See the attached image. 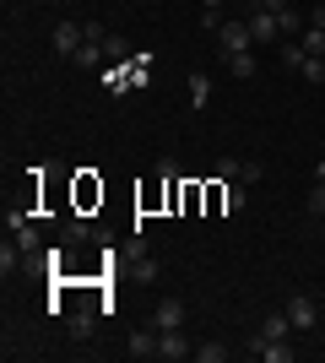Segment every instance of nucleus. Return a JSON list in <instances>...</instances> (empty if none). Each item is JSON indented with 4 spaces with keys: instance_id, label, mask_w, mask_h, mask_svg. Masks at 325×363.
I'll list each match as a JSON object with an SVG mask.
<instances>
[{
    "instance_id": "18",
    "label": "nucleus",
    "mask_w": 325,
    "mask_h": 363,
    "mask_svg": "<svg viewBox=\"0 0 325 363\" xmlns=\"http://www.w3.org/2000/svg\"><path fill=\"white\" fill-rule=\"evenodd\" d=\"M98 60H103V44H81V55H76L81 71H98Z\"/></svg>"
},
{
    "instance_id": "13",
    "label": "nucleus",
    "mask_w": 325,
    "mask_h": 363,
    "mask_svg": "<svg viewBox=\"0 0 325 363\" xmlns=\"http://www.w3.org/2000/svg\"><path fill=\"white\" fill-rule=\"evenodd\" d=\"M298 44L309 49V55H325V28H314V22H309V28L298 33Z\"/></svg>"
},
{
    "instance_id": "2",
    "label": "nucleus",
    "mask_w": 325,
    "mask_h": 363,
    "mask_svg": "<svg viewBox=\"0 0 325 363\" xmlns=\"http://www.w3.org/2000/svg\"><path fill=\"white\" fill-rule=\"evenodd\" d=\"M81 44H87V33H81V22H60L55 28V55H65V60H76Z\"/></svg>"
},
{
    "instance_id": "6",
    "label": "nucleus",
    "mask_w": 325,
    "mask_h": 363,
    "mask_svg": "<svg viewBox=\"0 0 325 363\" xmlns=\"http://www.w3.org/2000/svg\"><path fill=\"white\" fill-rule=\"evenodd\" d=\"M157 331H185V303L169 298V303H157V315H152Z\"/></svg>"
},
{
    "instance_id": "21",
    "label": "nucleus",
    "mask_w": 325,
    "mask_h": 363,
    "mask_svg": "<svg viewBox=\"0 0 325 363\" xmlns=\"http://www.w3.org/2000/svg\"><path fill=\"white\" fill-rule=\"evenodd\" d=\"M157 272H163L157 260H136V277H141V282H157Z\"/></svg>"
},
{
    "instance_id": "26",
    "label": "nucleus",
    "mask_w": 325,
    "mask_h": 363,
    "mask_svg": "<svg viewBox=\"0 0 325 363\" xmlns=\"http://www.w3.org/2000/svg\"><path fill=\"white\" fill-rule=\"evenodd\" d=\"M261 6H266V11H271V16H282V11H293V6H287V0H261Z\"/></svg>"
},
{
    "instance_id": "3",
    "label": "nucleus",
    "mask_w": 325,
    "mask_h": 363,
    "mask_svg": "<svg viewBox=\"0 0 325 363\" xmlns=\"http://www.w3.org/2000/svg\"><path fill=\"white\" fill-rule=\"evenodd\" d=\"M157 358L185 363V358H195V347L185 342V331H157Z\"/></svg>"
},
{
    "instance_id": "22",
    "label": "nucleus",
    "mask_w": 325,
    "mask_h": 363,
    "mask_svg": "<svg viewBox=\"0 0 325 363\" xmlns=\"http://www.w3.org/2000/svg\"><path fill=\"white\" fill-rule=\"evenodd\" d=\"M93 331V315H87V309H81V315H71V336H87Z\"/></svg>"
},
{
    "instance_id": "25",
    "label": "nucleus",
    "mask_w": 325,
    "mask_h": 363,
    "mask_svg": "<svg viewBox=\"0 0 325 363\" xmlns=\"http://www.w3.org/2000/svg\"><path fill=\"white\" fill-rule=\"evenodd\" d=\"M81 33H87V44H108V33L98 28V22H81Z\"/></svg>"
},
{
    "instance_id": "12",
    "label": "nucleus",
    "mask_w": 325,
    "mask_h": 363,
    "mask_svg": "<svg viewBox=\"0 0 325 363\" xmlns=\"http://www.w3.org/2000/svg\"><path fill=\"white\" fill-rule=\"evenodd\" d=\"M212 104V82L206 76H190V108H206Z\"/></svg>"
},
{
    "instance_id": "14",
    "label": "nucleus",
    "mask_w": 325,
    "mask_h": 363,
    "mask_svg": "<svg viewBox=\"0 0 325 363\" xmlns=\"http://www.w3.org/2000/svg\"><path fill=\"white\" fill-rule=\"evenodd\" d=\"M304 60H309L304 44H282V65H287V71H304Z\"/></svg>"
},
{
    "instance_id": "20",
    "label": "nucleus",
    "mask_w": 325,
    "mask_h": 363,
    "mask_svg": "<svg viewBox=\"0 0 325 363\" xmlns=\"http://www.w3.org/2000/svg\"><path fill=\"white\" fill-rule=\"evenodd\" d=\"M309 217H325V179H314L309 190Z\"/></svg>"
},
{
    "instance_id": "15",
    "label": "nucleus",
    "mask_w": 325,
    "mask_h": 363,
    "mask_svg": "<svg viewBox=\"0 0 325 363\" xmlns=\"http://www.w3.org/2000/svg\"><path fill=\"white\" fill-rule=\"evenodd\" d=\"M222 358H228L222 342H201V347H195V363H222Z\"/></svg>"
},
{
    "instance_id": "19",
    "label": "nucleus",
    "mask_w": 325,
    "mask_h": 363,
    "mask_svg": "<svg viewBox=\"0 0 325 363\" xmlns=\"http://www.w3.org/2000/svg\"><path fill=\"white\" fill-rule=\"evenodd\" d=\"M16 250H22V255H38V228H16Z\"/></svg>"
},
{
    "instance_id": "28",
    "label": "nucleus",
    "mask_w": 325,
    "mask_h": 363,
    "mask_svg": "<svg viewBox=\"0 0 325 363\" xmlns=\"http://www.w3.org/2000/svg\"><path fill=\"white\" fill-rule=\"evenodd\" d=\"M201 6H206V11H222V0H201Z\"/></svg>"
},
{
    "instance_id": "16",
    "label": "nucleus",
    "mask_w": 325,
    "mask_h": 363,
    "mask_svg": "<svg viewBox=\"0 0 325 363\" xmlns=\"http://www.w3.org/2000/svg\"><path fill=\"white\" fill-rule=\"evenodd\" d=\"M304 82H309V87L325 82V55H309V60H304Z\"/></svg>"
},
{
    "instance_id": "10",
    "label": "nucleus",
    "mask_w": 325,
    "mask_h": 363,
    "mask_svg": "<svg viewBox=\"0 0 325 363\" xmlns=\"http://www.w3.org/2000/svg\"><path fill=\"white\" fill-rule=\"evenodd\" d=\"M244 184H233V179H222V212H244Z\"/></svg>"
},
{
    "instance_id": "1",
    "label": "nucleus",
    "mask_w": 325,
    "mask_h": 363,
    "mask_svg": "<svg viewBox=\"0 0 325 363\" xmlns=\"http://www.w3.org/2000/svg\"><path fill=\"white\" fill-rule=\"evenodd\" d=\"M249 44H255L249 22H222V28H217V49H222V60H228V55H244Z\"/></svg>"
},
{
    "instance_id": "9",
    "label": "nucleus",
    "mask_w": 325,
    "mask_h": 363,
    "mask_svg": "<svg viewBox=\"0 0 325 363\" xmlns=\"http://www.w3.org/2000/svg\"><path fill=\"white\" fill-rule=\"evenodd\" d=\"M125 352H130V358H157V325H152V331H136Z\"/></svg>"
},
{
    "instance_id": "5",
    "label": "nucleus",
    "mask_w": 325,
    "mask_h": 363,
    "mask_svg": "<svg viewBox=\"0 0 325 363\" xmlns=\"http://www.w3.org/2000/svg\"><path fill=\"white\" fill-rule=\"evenodd\" d=\"M249 352H255V358H266V363H293V347H287V342H271V336H255V342H249Z\"/></svg>"
},
{
    "instance_id": "7",
    "label": "nucleus",
    "mask_w": 325,
    "mask_h": 363,
    "mask_svg": "<svg viewBox=\"0 0 325 363\" xmlns=\"http://www.w3.org/2000/svg\"><path fill=\"white\" fill-rule=\"evenodd\" d=\"M249 33H255V44H277V38H282L277 16L266 11V6H261V11H255V16H249Z\"/></svg>"
},
{
    "instance_id": "29",
    "label": "nucleus",
    "mask_w": 325,
    "mask_h": 363,
    "mask_svg": "<svg viewBox=\"0 0 325 363\" xmlns=\"http://www.w3.org/2000/svg\"><path fill=\"white\" fill-rule=\"evenodd\" d=\"M314 179H325V157H320V163H314Z\"/></svg>"
},
{
    "instance_id": "23",
    "label": "nucleus",
    "mask_w": 325,
    "mask_h": 363,
    "mask_svg": "<svg viewBox=\"0 0 325 363\" xmlns=\"http://www.w3.org/2000/svg\"><path fill=\"white\" fill-rule=\"evenodd\" d=\"M261 174H266L261 163H244V168H239V184H261Z\"/></svg>"
},
{
    "instance_id": "24",
    "label": "nucleus",
    "mask_w": 325,
    "mask_h": 363,
    "mask_svg": "<svg viewBox=\"0 0 325 363\" xmlns=\"http://www.w3.org/2000/svg\"><path fill=\"white\" fill-rule=\"evenodd\" d=\"M239 168H244V163H233V157H222V163H217V179H239Z\"/></svg>"
},
{
    "instance_id": "8",
    "label": "nucleus",
    "mask_w": 325,
    "mask_h": 363,
    "mask_svg": "<svg viewBox=\"0 0 325 363\" xmlns=\"http://www.w3.org/2000/svg\"><path fill=\"white\" fill-rule=\"evenodd\" d=\"M287 331H293V320H287V309H271L261 325V336H271V342H287Z\"/></svg>"
},
{
    "instance_id": "17",
    "label": "nucleus",
    "mask_w": 325,
    "mask_h": 363,
    "mask_svg": "<svg viewBox=\"0 0 325 363\" xmlns=\"http://www.w3.org/2000/svg\"><path fill=\"white\" fill-rule=\"evenodd\" d=\"M277 28H282V38H293V33H304L309 22H304L298 11H282V16H277Z\"/></svg>"
},
{
    "instance_id": "11",
    "label": "nucleus",
    "mask_w": 325,
    "mask_h": 363,
    "mask_svg": "<svg viewBox=\"0 0 325 363\" xmlns=\"http://www.w3.org/2000/svg\"><path fill=\"white\" fill-rule=\"evenodd\" d=\"M228 71L239 76V82H249V76L261 71V65H255V55H249V49H244V55H228Z\"/></svg>"
},
{
    "instance_id": "27",
    "label": "nucleus",
    "mask_w": 325,
    "mask_h": 363,
    "mask_svg": "<svg viewBox=\"0 0 325 363\" xmlns=\"http://www.w3.org/2000/svg\"><path fill=\"white\" fill-rule=\"evenodd\" d=\"M309 22H314V28H325V0H320V6L309 11Z\"/></svg>"
},
{
    "instance_id": "4",
    "label": "nucleus",
    "mask_w": 325,
    "mask_h": 363,
    "mask_svg": "<svg viewBox=\"0 0 325 363\" xmlns=\"http://www.w3.org/2000/svg\"><path fill=\"white\" fill-rule=\"evenodd\" d=\"M287 320H293V331H314V320H320V309H314V298H304V293H293V298H287Z\"/></svg>"
}]
</instances>
